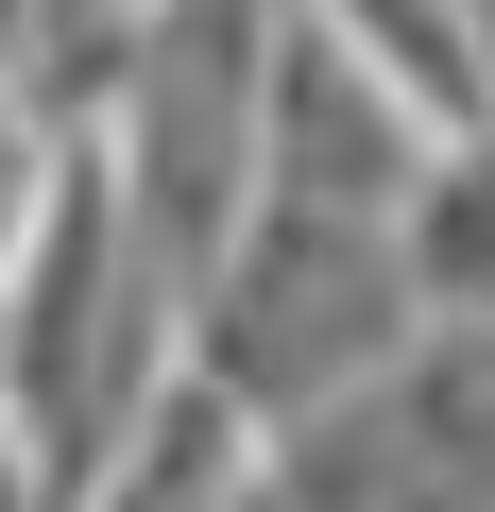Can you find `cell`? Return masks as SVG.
Instances as JSON below:
<instances>
[{
	"label": "cell",
	"mask_w": 495,
	"mask_h": 512,
	"mask_svg": "<svg viewBox=\"0 0 495 512\" xmlns=\"http://www.w3.org/2000/svg\"><path fill=\"white\" fill-rule=\"evenodd\" d=\"M291 512H495V308H444L376 393L274 427Z\"/></svg>",
	"instance_id": "3"
},
{
	"label": "cell",
	"mask_w": 495,
	"mask_h": 512,
	"mask_svg": "<svg viewBox=\"0 0 495 512\" xmlns=\"http://www.w3.org/2000/svg\"><path fill=\"white\" fill-rule=\"evenodd\" d=\"M325 18H342V35H359V52H376L444 137H461V120H495V35L461 18V0H325Z\"/></svg>",
	"instance_id": "6"
},
{
	"label": "cell",
	"mask_w": 495,
	"mask_h": 512,
	"mask_svg": "<svg viewBox=\"0 0 495 512\" xmlns=\"http://www.w3.org/2000/svg\"><path fill=\"white\" fill-rule=\"evenodd\" d=\"M239 512H291V495H274V461H257V478H239Z\"/></svg>",
	"instance_id": "9"
},
{
	"label": "cell",
	"mask_w": 495,
	"mask_h": 512,
	"mask_svg": "<svg viewBox=\"0 0 495 512\" xmlns=\"http://www.w3.org/2000/svg\"><path fill=\"white\" fill-rule=\"evenodd\" d=\"M0 393H18V256H0Z\"/></svg>",
	"instance_id": "8"
},
{
	"label": "cell",
	"mask_w": 495,
	"mask_h": 512,
	"mask_svg": "<svg viewBox=\"0 0 495 512\" xmlns=\"http://www.w3.org/2000/svg\"><path fill=\"white\" fill-rule=\"evenodd\" d=\"M427 325H444V308H427V274H410V222L257 188L239 239L205 256V291H188V376H222L257 427H308V410L376 393Z\"/></svg>",
	"instance_id": "2"
},
{
	"label": "cell",
	"mask_w": 495,
	"mask_h": 512,
	"mask_svg": "<svg viewBox=\"0 0 495 512\" xmlns=\"http://www.w3.org/2000/svg\"><path fill=\"white\" fill-rule=\"evenodd\" d=\"M461 18H478V35H495V0H461Z\"/></svg>",
	"instance_id": "10"
},
{
	"label": "cell",
	"mask_w": 495,
	"mask_h": 512,
	"mask_svg": "<svg viewBox=\"0 0 495 512\" xmlns=\"http://www.w3.org/2000/svg\"><path fill=\"white\" fill-rule=\"evenodd\" d=\"M427 154H444V120L325 18V0H291V35H274V188L359 205V222H410Z\"/></svg>",
	"instance_id": "4"
},
{
	"label": "cell",
	"mask_w": 495,
	"mask_h": 512,
	"mask_svg": "<svg viewBox=\"0 0 495 512\" xmlns=\"http://www.w3.org/2000/svg\"><path fill=\"white\" fill-rule=\"evenodd\" d=\"M274 461V427L239 410L222 376H171L154 393V427L120 444V461H86V495L69 512H239V478Z\"/></svg>",
	"instance_id": "5"
},
{
	"label": "cell",
	"mask_w": 495,
	"mask_h": 512,
	"mask_svg": "<svg viewBox=\"0 0 495 512\" xmlns=\"http://www.w3.org/2000/svg\"><path fill=\"white\" fill-rule=\"evenodd\" d=\"M188 291H205V256L120 188V154H103V120H86L69 171H52V205H35V239H18V410L52 427L69 495H86V461H120V444L154 427V393L188 376Z\"/></svg>",
	"instance_id": "1"
},
{
	"label": "cell",
	"mask_w": 495,
	"mask_h": 512,
	"mask_svg": "<svg viewBox=\"0 0 495 512\" xmlns=\"http://www.w3.org/2000/svg\"><path fill=\"white\" fill-rule=\"evenodd\" d=\"M410 274L427 308H495V120H461L410 188Z\"/></svg>",
	"instance_id": "7"
}]
</instances>
